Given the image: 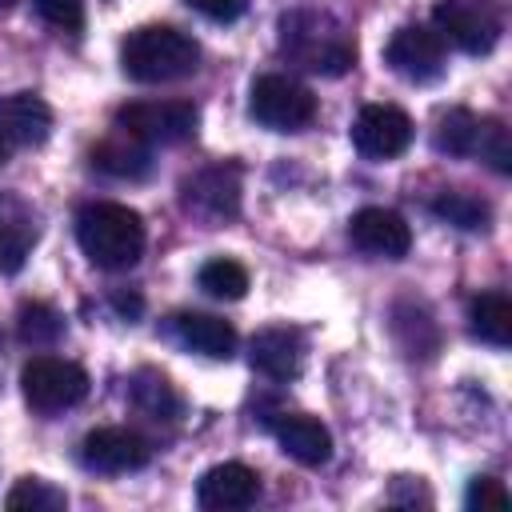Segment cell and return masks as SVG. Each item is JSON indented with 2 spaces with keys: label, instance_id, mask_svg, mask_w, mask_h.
Listing matches in <instances>:
<instances>
[{
  "label": "cell",
  "instance_id": "9",
  "mask_svg": "<svg viewBox=\"0 0 512 512\" xmlns=\"http://www.w3.org/2000/svg\"><path fill=\"white\" fill-rule=\"evenodd\" d=\"M384 60L392 64V72H400L404 80L412 84H428L444 72V40L436 28H424V24H404L392 32L388 48H384Z\"/></svg>",
  "mask_w": 512,
  "mask_h": 512
},
{
  "label": "cell",
  "instance_id": "19",
  "mask_svg": "<svg viewBox=\"0 0 512 512\" xmlns=\"http://www.w3.org/2000/svg\"><path fill=\"white\" fill-rule=\"evenodd\" d=\"M92 168H100L104 176H116V180H140L152 168V156H148L144 140L116 128V136H108L92 148Z\"/></svg>",
  "mask_w": 512,
  "mask_h": 512
},
{
  "label": "cell",
  "instance_id": "28",
  "mask_svg": "<svg viewBox=\"0 0 512 512\" xmlns=\"http://www.w3.org/2000/svg\"><path fill=\"white\" fill-rule=\"evenodd\" d=\"M476 156L488 160L496 172H512V144H508V128H504L500 120H484Z\"/></svg>",
  "mask_w": 512,
  "mask_h": 512
},
{
  "label": "cell",
  "instance_id": "15",
  "mask_svg": "<svg viewBox=\"0 0 512 512\" xmlns=\"http://www.w3.org/2000/svg\"><path fill=\"white\" fill-rule=\"evenodd\" d=\"M52 132V108L36 92H12L0 96V136L12 148H32L44 144Z\"/></svg>",
  "mask_w": 512,
  "mask_h": 512
},
{
  "label": "cell",
  "instance_id": "22",
  "mask_svg": "<svg viewBox=\"0 0 512 512\" xmlns=\"http://www.w3.org/2000/svg\"><path fill=\"white\" fill-rule=\"evenodd\" d=\"M480 132H484V120H480L476 112H468V108H448V112H440V120H436L432 144H436V152H444V156H476Z\"/></svg>",
  "mask_w": 512,
  "mask_h": 512
},
{
  "label": "cell",
  "instance_id": "20",
  "mask_svg": "<svg viewBox=\"0 0 512 512\" xmlns=\"http://www.w3.org/2000/svg\"><path fill=\"white\" fill-rule=\"evenodd\" d=\"M468 328L476 340L492 344V348H508L512 344V300L504 292H480L468 308Z\"/></svg>",
  "mask_w": 512,
  "mask_h": 512
},
{
  "label": "cell",
  "instance_id": "5",
  "mask_svg": "<svg viewBox=\"0 0 512 512\" xmlns=\"http://www.w3.org/2000/svg\"><path fill=\"white\" fill-rule=\"evenodd\" d=\"M432 24H436L440 40L456 44L468 56L492 52L500 32H504L496 0H440L432 12Z\"/></svg>",
  "mask_w": 512,
  "mask_h": 512
},
{
  "label": "cell",
  "instance_id": "23",
  "mask_svg": "<svg viewBox=\"0 0 512 512\" xmlns=\"http://www.w3.org/2000/svg\"><path fill=\"white\" fill-rule=\"evenodd\" d=\"M432 212L464 232H484L492 224V208L488 200H480L476 192H464V188H444L436 200H432Z\"/></svg>",
  "mask_w": 512,
  "mask_h": 512
},
{
  "label": "cell",
  "instance_id": "24",
  "mask_svg": "<svg viewBox=\"0 0 512 512\" xmlns=\"http://www.w3.org/2000/svg\"><path fill=\"white\" fill-rule=\"evenodd\" d=\"M16 332L32 348H48L64 336V316L44 300H24L20 312H16Z\"/></svg>",
  "mask_w": 512,
  "mask_h": 512
},
{
  "label": "cell",
  "instance_id": "10",
  "mask_svg": "<svg viewBox=\"0 0 512 512\" xmlns=\"http://www.w3.org/2000/svg\"><path fill=\"white\" fill-rule=\"evenodd\" d=\"M80 460H84V468L108 472V476L136 472V468H144L152 460V444L140 432H132V428L108 424V428H92L80 440Z\"/></svg>",
  "mask_w": 512,
  "mask_h": 512
},
{
  "label": "cell",
  "instance_id": "33",
  "mask_svg": "<svg viewBox=\"0 0 512 512\" xmlns=\"http://www.w3.org/2000/svg\"><path fill=\"white\" fill-rule=\"evenodd\" d=\"M12 152H16V148H12V144L0 136V164H8V160H12Z\"/></svg>",
  "mask_w": 512,
  "mask_h": 512
},
{
  "label": "cell",
  "instance_id": "2",
  "mask_svg": "<svg viewBox=\"0 0 512 512\" xmlns=\"http://www.w3.org/2000/svg\"><path fill=\"white\" fill-rule=\"evenodd\" d=\"M120 68H124V76H132L140 84L184 80L200 68V44L172 24H144L124 36Z\"/></svg>",
  "mask_w": 512,
  "mask_h": 512
},
{
  "label": "cell",
  "instance_id": "11",
  "mask_svg": "<svg viewBox=\"0 0 512 512\" xmlns=\"http://www.w3.org/2000/svg\"><path fill=\"white\" fill-rule=\"evenodd\" d=\"M348 240L368 252V256H384V260H400L412 248V228L400 212L392 208H360L348 220Z\"/></svg>",
  "mask_w": 512,
  "mask_h": 512
},
{
  "label": "cell",
  "instance_id": "8",
  "mask_svg": "<svg viewBox=\"0 0 512 512\" xmlns=\"http://www.w3.org/2000/svg\"><path fill=\"white\" fill-rule=\"evenodd\" d=\"M412 116L396 104H364L352 124V144L368 160H396L412 144Z\"/></svg>",
  "mask_w": 512,
  "mask_h": 512
},
{
  "label": "cell",
  "instance_id": "29",
  "mask_svg": "<svg viewBox=\"0 0 512 512\" xmlns=\"http://www.w3.org/2000/svg\"><path fill=\"white\" fill-rule=\"evenodd\" d=\"M32 4H36L40 20L52 24L56 32L76 36L84 28V0H32Z\"/></svg>",
  "mask_w": 512,
  "mask_h": 512
},
{
  "label": "cell",
  "instance_id": "12",
  "mask_svg": "<svg viewBox=\"0 0 512 512\" xmlns=\"http://www.w3.org/2000/svg\"><path fill=\"white\" fill-rule=\"evenodd\" d=\"M256 496H260V476L240 460H224L208 468L196 484V500L208 512H240V508H252Z\"/></svg>",
  "mask_w": 512,
  "mask_h": 512
},
{
  "label": "cell",
  "instance_id": "18",
  "mask_svg": "<svg viewBox=\"0 0 512 512\" xmlns=\"http://www.w3.org/2000/svg\"><path fill=\"white\" fill-rule=\"evenodd\" d=\"M172 336L184 348H192V352H200L208 360H228L236 352V328L228 320H220V316H208V312L172 316Z\"/></svg>",
  "mask_w": 512,
  "mask_h": 512
},
{
  "label": "cell",
  "instance_id": "17",
  "mask_svg": "<svg viewBox=\"0 0 512 512\" xmlns=\"http://www.w3.org/2000/svg\"><path fill=\"white\" fill-rule=\"evenodd\" d=\"M36 244V216L16 192H0V272H20Z\"/></svg>",
  "mask_w": 512,
  "mask_h": 512
},
{
  "label": "cell",
  "instance_id": "31",
  "mask_svg": "<svg viewBox=\"0 0 512 512\" xmlns=\"http://www.w3.org/2000/svg\"><path fill=\"white\" fill-rule=\"evenodd\" d=\"M188 4H192L200 16H208V20H220V24H224V20H236V16L244 12V4H248V0H188Z\"/></svg>",
  "mask_w": 512,
  "mask_h": 512
},
{
  "label": "cell",
  "instance_id": "7",
  "mask_svg": "<svg viewBox=\"0 0 512 512\" xmlns=\"http://www.w3.org/2000/svg\"><path fill=\"white\" fill-rule=\"evenodd\" d=\"M200 112L192 100H136L116 112V128L144 144H184L196 136Z\"/></svg>",
  "mask_w": 512,
  "mask_h": 512
},
{
  "label": "cell",
  "instance_id": "13",
  "mask_svg": "<svg viewBox=\"0 0 512 512\" xmlns=\"http://www.w3.org/2000/svg\"><path fill=\"white\" fill-rule=\"evenodd\" d=\"M268 428H272L276 444H280L296 464L320 468V464L332 460V432H328L316 416H308V412H276V416L268 420Z\"/></svg>",
  "mask_w": 512,
  "mask_h": 512
},
{
  "label": "cell",
  "instance_id": "14",
  "mask_svg": "<svg viewBox=\"0 0 512 512\" xmlns=\"http://www.w3.org/2000/svg\"><path fill=\"white\" fill-rule=\"evenodd\" d=\"M184 208H192L208 220L236 216L240 212V172L232 164H216V168L188 176L184 180Z\"/></svg>",
  "mask_w": 512,
  "mask_h": 512
},
{
  "label": "cell",
  "instance_id": "16",
  "mask_svg": "<svg viewBox=\"0 0 512 512\" xmlns=\"http://www.w3.org/2000/svg\"><path fill=\"white\" fill-rule=\"evenodd\" d=\"M252 368L268 380H296L304 368V336L296 328H264L252 336Z\"/></svg>",
  "mask_w": 512,
  "mask_h": 512
},
{
  "label": "cell",
  "instance_id": "3",
  "mask_svg": "<svg viewBox=\"0 0 512 512\" xmlns=\"http://www.w3.org/2000/svg\"><path fill=\"white\" fill-rule=\"evenodd\" d=\"M76 240H80L84 256L96 268L120 272V268H132L140 260V252H144V220L128 204L100 200V204L80 208V216H76Z\"/></svg>",
  "mask_w": 512,
  "mask_h": 512
},
{
  "label": "cell",
  "instance_id": "32",
  "mask_svg": "<svg viewBox=\"0 0 512 512\" xmlns=\"http://www.w3.org/2000/svg\"><path fill=\"white\" fill-rule=\"evenodd\" d=\"M112 308H116L120 316L136 320V316H140V308H144V300H140L136 292H112Z\"/></svg>",
  "mask_w": 512,
  "mask_h": 512
},
{
  "label": "cell",
  "instance_id": "26",
  "mask_svg": "<svg viewBox=\"0 0 512 512\" xmlns=\"http://www.w3.org/2000/svg\"><path fill=\"white\" fill-rule=\"evenodd\" d=\"M200 288L216 300H240L248 292V268L232 256H212L208 264H200Z\"/></svg>",
  "mask_w": 512,
  "mask_h": 512
},
{
  "label": "cell",
  "instance_id": "27",
  "mask_svg": "<svg viewBox=\"0 0 512 512\" xmlns=\"http://www.w3.org/2000/svg\"><path fill=\"white\" fill-rule=\"evenodd\" d=\"M4 504L12 512H60V508H68V496H64V488H56V484H48L40 476H24L4 496Z\"/></svg>",
  "mask_w": 512,
  "mask_h": 512
},
{
  "label": "cell",
  "instance_id": "30",
  "mask_svg": "<svg viewBox=\"0 0 512 512\" xmlns=\"http://www.w3.org/2000/svg\"><path fill=\"white\" fill-rule=\"evenodd\" d=\"M464 504L468 508H504L508 504V488H504V480H496V476H476L472 484H468V492H464Z\"/></svg>",
  "mask_w": 512,
  "mask_h": 512
},
{
  "label": "cell",
  "instance_id": "4",
  "mask_svg": "<svg viewBox=\"0 0 512 512\" xmlns=\"http://www.w3.org/2000/svg\"><path fill=\"white\" fill-rule=\"evenodd\" d=\"M248 112H252L256 124H264L272 132H300L316 116V96L292 76L264 72V76L252 80Z\"/></svg>",
  "mask_w": 512,
  "mask_h": 512
},
{
  "label": "cell",
  "instance_id": "6",
  "mask_svg": "<svg viewBox=\"0 0 512 512\" xmlns=\"http://www.w3.org/2000/svg\"><path fill=\"white\" fill-rule=\"evenodd\" d=\"M20 388L36 412H64L88 396V372L64 356H36L24 364Z\"/></svg>",
  "mask_w": 512,
  "mask_h": 512
},
{
  "label": "cell",
  "instance_id": "25",
  "mask_svg": "<svg viewBox=\"0 0 512 512\" xmlns=\"http://www.w3.org/2000/svg\"><path fill=\"white\" fill-rule=\"evenodd\" d=\"M392 332H396V344L404 348V356H432V348L420 340V332L424 336H436L440 340V328H436V320L424 312V308H416V304H396V312H392Z\"/></svg>",
  "mask_w": 512,
  "mask_h": 512
},
{
  "label": "cell",
  "instance_id": "1",
  "mask_svg": "<svg viewBox=\"0 0 512 512\" xmlns=\"http://www.w3.org/2000/svg\"><path fill=\"white\" fill-rule=\"evenodd\" d=\"M280 52L308 72L344 76L356 64V40L332 12L296 8L280 16Z\"/></svg>",
  "mask_w": 512,
  "mask_h": 512
},
{
  "label": "cell",
  "instance_id": "21",
  "mask_svg": "<svg viewBox=\"0 0 512 512\" xmlns=\"http://www.w3.org/2000/svg\"><path fill=\"white\" fill-rule=\"evenodd\" d=\"M128 396H132V404H136L144 416H152V420H176V416L184 412L180 392H176L172 380H168L164 372H156V368H140V372L128 380Z\"/></svg>",
  "mask_w": 512,
  "mask_h": 512
}]
</instances>
